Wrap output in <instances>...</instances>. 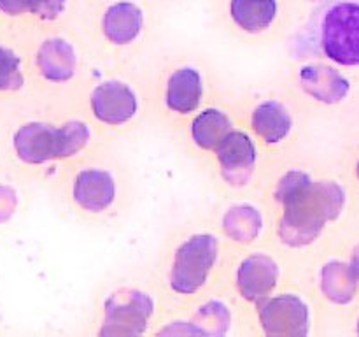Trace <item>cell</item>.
<instances>
[{
    "instance_id": "cell-1",
    "label": "cell",
    "mask_w": 359,
    "mask_h": 337,
    "mask_svg": "<svg viewBox=\"0 0 359 337\" xmlns=\"http://www.w3.org/2000/svg\"><path fill=\"white\" fill-rule=\"evenodd\" d=\"M262 193L272 214V242L298 270L330 249L349 207L346 183L300 153L270 165Z\"/></svg>"
},
{
    "instance_id": "cell-2",
    "label": "cell",
    "mask_w": 359,
    "mask_h": 337,
    "mask_svg": "<svg viewBox=\"0 0 359 337\" xmlns=\"http://www.w3.org/2000/svg\"><path fill=\"white\" fill-rule=\"evenodd\" d=\"M109 143L77 104L30 102L13 107L4 128L2 150L7 167L27 181H53L63 167L104 150Z\"/></svg>"
},
{
    "instance_id": "cell-3",
    "label": "cell",
    "mask_w": 359,
    "mask_h": 337,
    "mask_svg": "<svg viewBox=\"0 0 359 337\" xmlns=\"http://www.w3.org/2000/svg\"><path fill=\"white\" fill-rule=\"evenodd\" d=\"M233 249L210 220H193L165 237L153 269L167 308H188L224 284Z\"/></svg>"
},
{
    "instance_id": "cell-4",
    "label": "cell",
    "mask_w": 359,
    "mask_h": 337,
    "mask_svg": "<svg viewBox=\"0 0 359 337\" xmlns=\"http://www.w3.org/2000/svg\"><path fill=\"white\" fill-rule=\"evenodd\" d=\"M51 185L63 209L83 223H112L133 200L132 176L109 146L63 167Z\"/></svg>"
},
{
    "instance_id": "cell-5",
    "label": "cell",
    "mask_w": 359,
    "mask_h": 337,
    "mask_svg": "<svg viewBox=\"0 0 359 337\" xmlns=\"http://www.w3.org/2000/svg\"><path fill=\"white\" fill-rule=\"evenodd\" d=\"M35 102L77 104L95 67L88 42L77 25L25 34Z\"/></svg>"
},
{
    "instance_id": "cell-6",
    "label": "cell",
    "mask_w": 359,
    "mask_h": 337,
    "mask_svg": "<svg viewBox=\"0 0 359 337\" xmlns=\"http://www.w3.org/2000/svg\"><path fill=\"white\" fill-rule=\"evenodd\" d=\"M77 105L111 143L132 136L151 118L149 70L95 63Z\"/></svg>"
},
{
    "instance_id": "cell-7",
    "label": "cell",
    "mask_w": 359,
    "mask_h": 337,
    "mask_svg": "<svg viewBox=\"0 0 359 337\" xmlns=\"http://www.w3.org/2000/svg\"><path fill=\"white\" fill-rule=\"evenodd\" d=\"M149 83L151 118L172 133L224 90L209 60L191 51L165 55L149 70Z\"/></svg>"
},
{
    "instance_id": "cell-8",
    "label": "cell",
    "mask_w": 359,
    "mask_h": 337,
    "mask_svg": "<svg viewBox=\"0 0 359 337\" xmlns=\"http://www.w3.org/2000/svg\"><path fill=\"white\" fill-rule=\"evenodd\" d=\"M235 95L242 125L256 137L270 165L300 153L312 114L284 81Z\"/></svg>"
},
{
    "instance_id": "cell-9",
    "label": "cell",
    "mask_w": 359,
    "mask_h": 337,
    "mask_svg": "<svg viewBox=\"0 0 359 337\" xmlns=\"http://www.w3.org/2000/svg\"><path fill=\"white\" fill-rule=\"evenodd\" d=\"M167 311V302L153 272L125 274L109 281L95 295L90 333L97 337L151 336Z\"/></svg>"
},
{
    "instance_id": "cell-10",
    "label": "cell",
    "mask_w": 359,
    "mask_h": 337,
    "mask_svg": "<svg viewBox=\"0 0 359 337\" xmlns=\"http://www.w3.org/2000/svg\"><path fill=\"white\" fill-rule=\"evenodd\" d=\"M95 63L139 65L154 37V16L144 0H104L81 25Z\"/></svg>"
},
{
    "instance_id": "cell-11",
    "label": "cell",
    "mask_w": 359,
    "mask_h": 337,
    "mask_svg": "<svg viewBox=\"0 0 359 337\" xmlns=\"http://www.w3.org/2000/svg\"><path fill=\"white\" fill-rule=\"evenodd\" d=\"M290 58H319L359 69V2L325 0L287 35Z\"/></svg>"
},
{
    "instance_id": "cell-12",
    "label": "cell",
    "mask_w": 359,
    "mask_h": 337,
    "mask_svg": "<svg viewBox=\"0 0 359 337\" xmlns=\"http://www.w3.org/2000/svg\"><path fill=\"white\" fill-rule=\"evenodd\" d=\"M323 312L314 291L297 276L245 316V336L314 337L321 332Z\"/></svg>"
},
{
    "instance_id": "cell-13",
    "label": "cell",
    "mask_w": 359,
    "mask_h": 337,
    "mask_svg": "<svg viewBox=\"0 0 359 337\" xmlns=\"http://www.w3.org/2000/svg\"><path fill=\"white\" fill-rule=\"evenodd\" d=\"M298 276V269L273 242L233 249L224 284L245 316L269 295Z\"/></svg>"
},
{
    "instance_id": "cell-14",
    "label": "cell",
    "mask_w": 359,
    "mask_h": 337,
    "mask_svg": "<svg viewBox=\"0 0 359 337\" xmlns=\"http://www.w3.org/2000/svg\"><path fill=\"white\" fill-rule=\"evenodd\" d=\"M219 195L262 192L270 161L256 137L238 125L202 165Z\"/></svg>"
},
{
    "instance_id": "cell-15",
    "label": "cell",
    "mask_w": 359,
    "mask_h": 337,
    "mask_svg": "<svg viewBox=\"0 0 359 337\" xmlns=\"http://www.w3.org/2000/svg\"><path fill=\"white\" fill-rule=\"evenodd\" d=\"M209 220L231 249L272 242V214L262 192L219 195Z\"/></svg>"
},
{
    "instance_id": "cell-16",
    "label": "cell",
    "mask_w": 359,
    "mask_h": 337,
    "mask_svg": "<svg viewBox=\"0 0 359 337\" xmlns=\"http://www.w3.org/2000/svg\"><path fill=\"white\" fill-rule=\"evenodd\" d=\"M284 83L298 95L311 114L335 111L353 93L346 69L319 58H290Z\"/></svg>"
},
{
    "instance_id": "cell-17",
    "label": "cell",
    "mask_w": 359,
    "mask_h": 337,
    "mask_svg": "<svg viewBox=\"0 0 359 337\" xmlns=\"http://www.w3.org/2000/svg\"><path fill=\"white\" fill-rule=\"evenodd\" d=\"M223 28L242 44L265 46L291 34L284 0H224Z\"/></svg>"
},
{
    "instance_id": "cell-18",
    "label": "cell",
    "mask_w": 359,
    "mask_h": 337,
    "mask_svg": "<svg viewBox=\"0 0 359 337\" xmlns=\"http://www.w3.org/2000/svg\"><path fill=\"white\" fill-rule=\"evenodd\" d=\"M237 95L223 90L195 112L175 132L182 150L191 160L203 165L224 137L241 125Z\"/></svg>"
},
{
    "instance_id": "cell-19",
    "label": "cell",
    "mask_w": 359,
    "mask_h": 337,
    "mask_svg": "<svg viewBox=\"0 0 359 337\" xmlns=\"http://www.w3.org/2000/svg\"><path fill=\"white\" fill-rule=\"evenodd\" d=\"M298 276L314 291L325 311L351 308L359 295V279L346 255L330 249L309 260Z\"/></svg>"
},
{
    "instance_id": "cell-20",
    "label": "cell",
    "mask_w": 359,
    "mask_h": 337,
    "mask_svg": "<svg viewBox=\"0 0 359 337\" xmlns=\"http://www.w3.org/2000/svg\"><path fill=\"white\" fill-rule=\"evenodd\" d=\"M35 102L23 32L0 23V105L20 107Z\"/></svg>"
},
{
    "instance_id": "cell-21",
    "label": "cell",
    "mask_w": 359,
    "mask_h": 337,
    "mask_svg": "<svg viewBox=\"0 0 359 337\" xmlns=\"http://www.w3.org/2000/svg\"><path fill=\"white\" fill-rule=\"evenodd\" d=\"M186 309L200 337L245 336L244 312L226 284L209 291Z\"/></svg>"
},
{
    "instance_id": "cell-22",
    "label": "cell",
    "mask_w": 359,
    "mask_h": 337,
    "mask_svg": "<svg viewBox=\"0 0 359 337\" xmlns=\"http://www.w3.org/2000/svg\"><path fill=\"white\" fill-rule=\"evenodd\" d=\"M27 179L13 168L0 172V230L16 223L27 209Z\"/></svg>"
},
{
    "instance_id": "cell-23",
    "label": "cell",
    "mask_w": 359,
    "mask_h": 337,
    "mask_svg": "<svg viewBox=\"0 0 359 337\" xmlns=\"http://www.w3.org/2000/svg\"><path fill=\"white\" fill-rule=\"evenodd\" d=\"M74 0H34L27 32L70 27L74 23ZM25 32V34H27Z\"/></svg>"
},
{
    "instance_id": "cell-24",
    "label": "cell",
    "mask_w": 359,
    "mask_h": 337,
    "mask_svg": "<svg viewBox=\"0 0 359 337\" xmlns=\"http://www.w3.org/2000/svg\"><path fill=\"white\" fill-rule=\"evenodd\" d=\"M151 336L158 337H200L186 308H167Z\"/></svg>"
},
{
    "instance_id": "cell-25",
    "label": "cell",
    "mask_w": 359,
    "mask_h": 337,
    "mask_svg": "<svg viewBox=\"0 0 359 337\" xmlns=\"http://www.w3.org/2000/svg\"><path fill=\"white\" fill-rule=\"evenodd\" d=\"M34 0H0V23L18 32H27Z\"/></svg>"
},
{
    "instance_id": "cell-26",
    "label": "cell",
    "mask_w": 359,
    "mask_h": 337,
    "mask_svg": "<svg viewBox=\"0 0 359 337\" xmlns=\"http://www.w3.org/2000/svg\"><path fill=\"white\" fill-rule=\"evenodd\" d=\"M346 258H347V262H349V265L353 267L354 274H356L358 279H359V242H356V244H354L353 248L347 251Z\"/></svg>"
},
{
    "instance_id": "cell-27",
    "label": "cell",
    "mask_w": 359,
    "mask_h": 337,
    "mask_svg": "<svg viewBox=\"0 0 359 337\" xmlns=\"http://www.w3.org/2000/svg\"><path fill=\"white\" fill-rule=\"evenodd\" d=\"M353 172H354V179H356V183L359 185V153H358V157H356V161H354Z\"/></svg>"
},
{
    "instance_id": "cell-28",
    "label": "cell",
    "mask_w": 359,
    "mask_h": 337,
    "mask_svg": "<svg viewBox=\"0 0 359 337\" xmlns=\"http://www.w3.org/2000/svg\"><path fill=\"white\" fill-rule=\"evenodd\" d=\"M354 329H356V333L359 336V311H358V316H356V323H354Z\"/></svg>"
},
{
    "instance_id": "cell-29",
    "label": "cell",
    "mask_w": 359,
    "mask_h": 337,
    "mask_svg": "<svg viewBox=\"0 0 359 337\" xmlns=\"http://www.w3.org/2000/svg\"><path fill=\"white\" fill-rule=\"evenodd\" d=\"M309 2H312V4H316V6H319V4L325 2V0H309ZM316 6H314V7H316Z\"/></svg>"
}]
</instances>
